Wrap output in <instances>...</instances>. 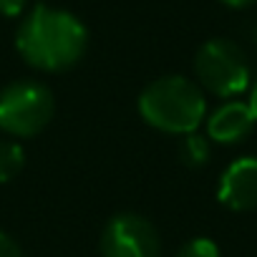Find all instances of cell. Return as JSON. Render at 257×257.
Returning a JSON list of instances; mask_svg holds the SVG:
<instances>
[{
  "mask_svg": "<svg viewBox=\"0 0 257 257\" xmlns=\"http://www.w3.org/2000/svg\"><path fill=\"white\" fill-rule=\"evenodd\" d=\"M139 113L149 126L164 134H194L207 118L204 91L197 81L184 76L154 78L139 93Z\"/></svg>",
  "mask_w": 257,
  "mask_h": 257,
  "instance_id": "2",
  "label": "cell"
},
{
  "mask_svg": "<svg viewBox=\"0 0 257 257\" xmlns=\"http://www.w3.org/2000/svg\"><path fill=\"white\" fill-rule=\"evenodd\" d=\"M217 199L232 212L257 209V157H239L219 177Z\"/></svg>",
  "mask_w": 257,
  "mask_h": 257,
  "instance_id": "6",
  "label": "cell"
},
{
  "mask_svg": "<svg viewBox=\"0 0 257 257\" xmlns=\"http://www.w3.org/2000/svg\"><path fill=\"white\" fill-rule=\"evenodd\" d=\"M177 257H219V247L209 237H192L179 247Z\"/></svg>",
  "mask_w": 257,
  "mask_h": 257,
  "instance_id": "10",
  "label": "cell"
},
{
  "mask_svg": "<svg viewBox=\"0 0 257 257\" xmlns=\"http://www.w3.org/2000/svg\"><path fill=\"white\" fill-rule=\"evenodd\" d=\"M209 139L207 137H199L197 132L194 134H187L182 137V147H179V154H182V162L189 164V167H202L209 162Z\"/></svg>",
  "mask_w": 257,
  "mask_h": 257,
  "instance_id": "9",
  "label": "cell"
},
{
  "mask_svg": "<svg viewBox=\"0 0 257 257\" xmlns=\"http://www.w3.org/2000/svg\"><path fill=\"white\" fill-rule=\"evenodd\" d=\"M26 11V0H0V16L16 18Z\"/></svg>",
  "mask_w": 257,
  "mask_h": 257,
  "instance_id": "12",
  "label": "cell"
},
{
  "mask_svg": "<svg viewBox=\"0 0 257 257\" xmlns=\"http://www.w3.org/2000/svg\"><path fill=\"white\" fill-rule=\"evenodd\" d=\"M249 108H252V113H254V121H257V81H254V86H252V93H249Z\"/></svg>",
  "mask_w": 257,
  "mask_h": 257,
  "instance_id": "14",
  "label": "cell"
},
{
  "mask_svg": "<svg viewBox=\"0 0 257 257\" xmlns=\"http://www.w3.org/2000/svg\"><path fill=\"white\" fill-rule=\"evenodd\" d=\"M26 164V152L13 139H0V184L13 182Z\"/></svg>",
  "mask_w": 257,
  "mask_h": 257,
  "instance_id": "8",
  "label": "cell"
},
{
  "mask_svg": "<svg viewBox=\"0 0 257 257\" xmlns=\"http://www.w3.org/2000/svg\"><path fill=\"white\" fill-rule=\"evenodd\" d=\"M219 3H224L229 8H249V6L257 3V0H219Z\"/></svg>",
  "mask_w": 257,
  "mask_h": 257,
  "instance_id": "13",
  "label": "cell"
},
{
  "mask_svg": "<svg viewBox=\"0 0 257 257\" xmlns=\"http://www.w3.org/2000/svg\"><path fill=\"white\" fill-rule=\"evenodd\" d=\"M194 76L199 88L219 96L237 98L249 88V61L244 51L229 38H209L194 56Z\"/></svg>",
  "mask_w": 257,
  "mask_h": 257,
  "instance_id": "3",
  "label": "cell"
},
{
  "mask_svg": "<svg viewBox=\"0 0 257 257\" xmlns=\"http://www.w3.org/2000/svg\"><path fill=\"white\" fill-rule=\"evenodd\" d=\"M56 113V98L41 81L21 78L0 91V128L16 139L41 134Z\"/></svg>",
  "mask_w": 257,
  "mask_h": 257,
  "instance_id": "4",
  "label": "cell"
},
{
  "mask_svg": "<svg viewBox=\"0 0 257 257\" xmlns=\"http://www.w3.org/2000/svg\"><path fill=\"white\" fill-rule=\"evenodd\" d=\"M88 46L86 26L68 11L53 6H36L16 33V48L23 61L38 71H68L76 66Z\"/></svg>",
  "mask_w": 257,
  "mask_h": 257,
  "instance_id": "1",
  "label": "cell"
},
{
  "mask_svg": "<svg viewBox=\"0 0 257 257\" xmlns=\"http://www.w3.org/2000/svg\"><path fill=\"white\" fill-rule=\"evenodd\" d=\"M254 113L247 101H224L207 116V139L217 144H239L254 128Z\"/></svg>",
  "mask_w": 257,
  "mask_h": 257,
  "instance_id": "7",
  "label": "cell"
},
{
  "mask_svg": "<svg viewBox=\"0 0 257 257\" xmlns=\"http://www.w3.org/2000/svg\"><path fill=\"white\" fill-rule=\"evenodd\" d=\"M0 257H23L18 242L6 232H0Z\"/></svg>",
  "mask_w": 257,
  "mask_h": 257,
  "instance_id": "11",
  "label": "cell"
},
{
  "mask_svg": "<svg viewBox=\"0 0 257 257\" xmlns=\"http://www.w3.org/2000/svg\"><path fill=\"white\" fill-rule=\"evenodd\" d=\"M101 254L103 257H159L162 239L157 227L132 212L111 217L101 232Z\"/></svg>",
  "mask_w": 257,
  "mask_h": 257,
  "instance_id": "5",
  "label": "cell"
}]
</instances>
